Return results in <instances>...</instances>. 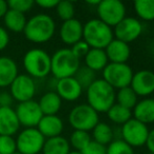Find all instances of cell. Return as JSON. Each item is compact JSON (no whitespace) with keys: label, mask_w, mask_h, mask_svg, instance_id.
<instances>
[{"label":"cell","mask_w":154,"mask_h":154,"mask_svg":"<svg viewBox=\"0 0 154 154\" xmlns=\"http://www.w3.org/2000/svg\"><path fill=\"white\" fill-rule=\"evenodd\" d=\"M116 91L103 78H97L86 89L87 105L97 113H107L116 103Z\"/></svg>","instance_id":"obj_1"},{"label":"cell","mask_w":154,"mask_h":154,"mask_svg":"<svg viewBox=\"0 0 154 154\" xmlns=\"http://www.w3.org/2000/svg\"><path fill=\"white\" fill-rule=\"evenodd\" d=\"M56 32L55 20L47 14H37L26 21L23 30L25 38L34 43H45L49 41Z\"/></svg>","instance_id":"obj_2"},{"label":"cell","mask_w":154,"mask_h":154,"mask_svg":"<svg viewBox=\"0 0 154 154\" xmlns=\"http://www.w3.org/2000/svg\"><path fill=\"white\" fill-rule=\"evenodd\" d=\"M113 38V29L99 18L90 19L83 25V40L90 49L105 50Z\"/></svg>","instance_id":"obj_3"},{"label":"cell","mask_w":154,"mask_h":154,"mask_svg":"<svg viewBox=\"0 0 154 154\" xmlns=\"http://www.w3.org/2000/svg\"><path fill=\"white\" fill-rule=\"evenodd\" d=\"M51 73L58 80L73 77L81 66L80 59L73 55L68 48L57 50L51 57Z\"/></svg>","instance_id":"obj_4"},{"label":"cell","mask_w":154,"mask_h":154,"mask_svg":"<svg viewBox=\"0 0 154 154\" xmlns=\"http://www.w3.org/2000/svg\"><path fill=\"white\" fill-rule=\"evenodd\" d=\"M51 55L42 49H31L23 56V67L32 79H41L51 74Z\"/></svg>","instance_id":"obj_5"},{"label":"cell","mask_w":154,"mask_h":154,"mask_svg":"<svg viewBox=\"0 0 154 154\" xmlns=\"http://www.w3.org/2000/svg\"><path fill=\"white\" fill-rule=\"evenodd\" d=\"M68 121L73 130L89 132L100 123V116L89 105L80 103L70 110Z\"/></svg>","instance_id":"obj_6"},{"label":"cell","mask_w":154,"mask_h":154,"mask_svg":"<svg viewBox=\"0 0 154 154\" xmlns=\"http://www.w3.org/2000/svg\"><path fill=\"white\" fill-rule=\"evenodd\" d=\"M103 79L114 90L129 87L133 77V70L127 64H113L109 62L103 71Z\"/></svg>","instance_id":"obj_7"},{"label":"cell","mask_w":154,"mask_h":154,"mask_svg":"<svg viewBox=\"0 0 154 154\" xmlns=\"http://www.w3.org/2000/svg\"><path fill=\"white\" fill-rule=\"evenodd\" d=\"M149 132L148 126L132 117L121 127V139L133 149L140 148L146 146Z\"/></svg>","instance_id":"obj_8"},{"label":"cell","mask_w":154,"mask_h":154,"mask_svg":"<svg viewBox=\"0 0 154 154\" xmlns=\"http://www.w3.org/2000/svg\"><path fill=\"white\" fill-rule=\"evenodd\" d=\"M45 138L37 128H24L16 138L17 152L20 154H39L42 152Z\"/></svg>","instance_id":"obj_9"},{"label":"cell","mask_w":154,"mask_h":154,"mask_svg":"<svg viewBox=\"0 0 154 154\" xmlns=\"http://www.w3.org/2000/svg\"><path fill=\"white\" fill-rule=\"evenodd\" d=\"M99 19L114 28L126 17V5L120 0H102L97 5Z\"/></svg>","instance_id":"obj_10"},{"label":"cell","mask_w":154,"mask_h":154,"mask_svg":"<svg viewBox=\"0 0 154 154\" xmlns=\"http://www.w3.org/2000/svg\"><path fill=\"white\" fill-rule=\"evenodd\" d=\"M10 93L18 103L32 100L36 94V82L27 74H20L10 86Z\"/></svg>","instance_id":"obj_11"},{"label":"cell","mask_w":154,"mask_h":154,"mask_svg":"<svg viewBox=\"0 0 154 154\" xmlns=\"http://www.w3.org/2000/svg\"><path fill=\"white\" fill-rule=\"evenodd\" d=\"M143 33V23L135 17H127L113 28L114 38L128 43L136 40Z\"/></svg>","instance_id":"obj_12"},{"label":"cell","mask_w":154,"mask_h":154,"mask_svg":"<svg viewBox=\"0 0 154 154\" xmlns=\"http://www.w3.org/2000/svg\"><path fill=\"white\" fill-rule=\"evenodd\" d=\"M15 112L20 126L25 128H36L40 119L43 117L38 101H35L34 99L19 103L15 109Z\"/></svg>","instance_id":"obj_13"},{"label":"cell","mask_w":154,"mask_h":154,"mask_svg":"<svg viewBox=\"0 0 154 154\" xmlns=\"http://www.w3.org/2000/svg\"><path fill=\"white\" fill-rule=\"evenodd\" d=\"M131 89L138 97H149L154 94V72L150 70H140L132 77Z\"/></svg>","instance_id":"obj_14"},{"label":"cell","mask_w":154,"mask_h":154,"mask_svg":"<svg viewBox=\"0 0 154 154\" xmlns=\"http://www.w3.org/2000/svg\"><path fill=\"white\" fill-rule=\"evenodd\" d=\"M55 92L60 96L62 100L75 101L81 97L83 89L75 77H67L57 80Z\"/></svg>","instance_id":"obj_15"},{"label":"cell","mask_w":154,"mask_h":154,"mask_svg":"<svg viewBox=\"0 0 154 154\" xmlns=\"http://www.w3.org/2000/svg\"><path fill=\"white\" fill-rule=\"evenodd\" d=\"M60 38L65 44L73 45L83 39V23L75 18L63 21L60 27Z\"/></svg>","instance_id":"obj_16"},{"label":"cell","mask_w":154,"mask_h":154,"mask_svg":"<svg viewBox=\"0 0 154 154\" xmlns=\"http://www.w3.org/2000/svg\"><path fill=\"white\" fill-rule=\"evenodd\" d=\"M108 61L113 64H127L131 55V49L128 43L113 38V40L105 48Z\"/></svg>","instance_id":"obj_17"},{"label":"cell","mask_w":154,"mask_h":154,"mask_svg":"<svg viewBox=\"0 0 154 154\" xmlns=\"http://www.w3.org/2000/svg\"><path fill=\"white\" fill-rule=\"evenodd\" d=\"M37 129L45 139L60 136L64 130L63 120L58 115H43L40 119Z\"/></svg>","instance_id":"obj_18"},{"label":"cell","mask_w":154,"mask_h":154,"mask_svg":"<svg viewBox=\"0 0 154 154\" xmlns=\"http://www.w3.org/2000/svg\"><path fill=\"white\" fill-rule=\"evenodd\" d=\"M20 129V123L13 108H0V135L13 136Z\"/></svg>","instance_id":"obj_19"},{"label":"cell","mask_w":154,"mask_h":154,"mask_svg":"<svg viewBox=\"0 0 154 154\" xmlns=\"http://www.w3.org/2000/svg\"><path fill=\"white\" fill-rule=\"evenodd\" d=\"M132 117L145 125L154 123V99L146 97L137 101L135 107L132 109Z\"/></svg>","instance_id":"obj_20"},{"label":"cell","mask_w":154,"mask_h":154,"mask_svg":"<svg viewBox=\"0 0 154 154\" xmlns=\"http://www.w3.org/2000/svg\"><path fill=\"white\" fill-rule=\"evenodd\" d=\"M18 75V66L15 60L8 56H0V88L10 87Z\"/></svg>","instance_id":"obj_21"},{"label":"cell","mask_w":154,"mask_h":154,"mask_svg":"<svg viewBox=\"0 0 154 154\" xmlns=\"http://www.w3.org/2000/svg\"><path fill=\"white\" fill-rule=\"evenodd\" d=\"M38 105L43 115H57L62 107V99L55 91H48L41 96Z\"/></svg>","instance_id":"obj_22"},{"label":"cell","mask_w":154,"mask_h":154,"mask_svg":"<svg viewBox=\"0 0 154 154\" xmlns=\"http://www.w3.org/2000/svg\"><path fill=\"white\" fill-rule=\"evenodd\" d=\"M84 61H85L84 66L95 73L103 71L105 67L109 64L105 50L102 49H90L84 57Z\"/></svg>","instance_id":"obj_23"},{"label":"cell","mask_w":154,"mask_h":154,"mask_svg":"<svg viewBox=\"0 0 154 154\" xmlns=\"http://www.w3.org/2000/svg\"><path fill=\"white\" fill-rule=\"evenodd\" d=\"M43 154H68L70 152V145L68 139L62 135L45 139L42 149Z\"/></svg>","instance_id":"obj_24"},{"label":"cell","mask_w":154,"mask_h":154,"mask_svg":"<svg viewBox=\"0 0 154 154\" xmlns=\"http://www.w3.org/2000/svg\"><path fill=\"white\" fill-rule=\"evenodd\" d=\"M3 21L4 25L8 31L14 32V33H20V32H23L27 20L24 14L8 8V11L3 17Z\"/></svg>","instance_id":"obj_25"},{"label":"cell","mask_w":154,"mask_h":154,"mask_svg":"<svg viewBox=\"0 0 154 154\" xmlns=\"http://www.w3.org/2000/svg\"><path fill=\"white\" fill-rule=\"evenodd\" d=\"M92 140L107 147L113 139H116L114 130L110 125L100 121L92 129Z\"/></svg>","instance_id":"obj_26"},{"label":"cell","mask_w":154,"mask_h":154,"mask_svg":"<svg viewBox=\"0 0 154 154\" xmlns=\"http://www.w3.org/2000/svg\"><path fill=\"white\" fill-rule=\"evenodd\" d=\"M106 114L110 121L119 126H123L132 118V110L122 107L119 103H114Z\"/></svg>","instance_id":"obj_27"},{"label":"cell","mask_w":154,"mask_h":154,"mask_svg":"<svg viewBox=\"0 0 154 154\" xmlns=\"http://www.w3.org/2000/svg\"><path fill=\"white\" fill-rule=\"evenodd\" d=\"M138 101V96L134 93L131 87L120 89L116 93V103H119L122 107L132 110Z\"/></svg>","instance_id":"obj_28"},{"label":"cell","mask_w":154,"mask_h":154,"mask_svg":"<svg viewBox=\"0 0 154 154\" xmlns=\"http://www.w3.org/2000/svg\"><path fill=\"white\" fill-rule=\"evenodd\" d=\"M133 8L140 19L144 21L154 20V0H136Z\"/></svg>","instance_id":"obj_29"},{"label":"cell","mask_w":154,"mask_h":154,"mask_svg":"<svg viewBox=\"0 0 154 154\" xmlns=\"http://www.w3.org/2000/svg\"><path fill=\"white\" fill-rule=\"evenodd\" d=\"M69 145L75 149V151L81 152L90 142H91V136L89 132L80 131V130H73L69 137Z\"/></svg>","instance_id":"obj_30"},{"label":"cell","mask_w":154,"mask_h":154,"mask_svg":"<svg viewBox=\"0 0 154 154\" xmlns=\"http://www.w3.org/2000/svg\"><path fill=\"white\" fill-rule=\"evenodd\" d=\"M75 79L79 82L83 90H86L94 80H97V73L90 70L86 66H80L75 74Z\"/></svg>","instance_id":"obj_31"},{"label":"cell","mask_w":154,"mask_h":154,"mask_svg":"<svg viewBox=\"0 0 154 154\" xmlns=\"http://www.w3.org/2000/svg\"><path fill=\"white\" fill-rule=\"evenodd\" d=\"M55 8H56V12H57L58 17L63 21H67L75 18V4L71 1H68V0L59 1Z\"/></svg>","instance_id":"obj_32"},{"label":"cell","mask_w":154,"mask_h":154,"mask_svg":"<svg viewBox=\"0 0 154 154\" xmlns=\"http://www.w3.org/2000/svg\"><path fill=\"white\" fill-rule=\"evenodd\" d=\"M106 154H134V149L121 138H116L106 147Z\"/></svg>","instance_id":"obj_33"},{"label":"cell","mask_w":154,"mask_h":154,"mask_svg":"<svg viewBox=\"0 0 154 154\" xmlns=\"http://www.w3.org/2000/svg\"><path fill=\"white\" fill-rule=\"evenodd\" d=\"M16 152V139L13 136L0 135V154H14Z\"/></svg>","instance_id":"obj_34"},{"label":"cell","mask_w":154,"mask_h":154,"mask_svg":"<svg viewBox=\"0 0 154 154\" xmlns=\"http://www.w3.org/2000/svg\"><path fill=\"white\" fill-rule=\"evenodd\" d=\"M34 4L35 2L32 0H10V1H8V5L10 10L17 11V12L22 13V14L31 11Z\"/></svg>","instance_id":"obj_35"},{"label":"cell","mask_w":154,"mask_h":154,"mask_svg":"<svg viewBox=\"0 0 154 154\" xmlns=\"http://www.w3.org/2000/svg\"><path fill=\"white\" fill-rule=\"evenodd\" d=\"M70 50H71V52H72V54L78 59H81V58L85 57L86 54H87L88 51L90 50V48H89V45L82 39V40L78 41V42L75 43L73 45H71Z\"/></svg>","instance_id":"obj_36"},{"label":"cell","mask_w":154,"mask_h":154,"mask_svg":"<svg viewBox=\"0 0 154 154\" xmlns=\"http://www.w3.org/2000/svg\"><path fill=\"white\" fill-rule=\"evenodd\" d=\"M82 154H106V147L91 139V142L81 151Z\"/></svg>","instance_id":"obj_37"},{"label":"cell","mask_w":154,"mask_h":154,"mask_svg":"<svg viewBox=\"0 0 154 154\" xmlns=\"http://www.w3.org/2000/svg\"><path fill=\"white\" fill-rule=\"evenodd\" d=\"M14 103V98L10 92H1L0 93V108H12Z\"/></svg>","instance_id":"obj_38"},{"label":"cell","mask_w":154,"mask_h":154,"mask_svg":"<svg viewBox=\"0 0 154 154\" xmlns=\"http://www.w3.org/2000/svg\"><path fill=\"white\" fill-rule=\"evenodd\" d=\"M10 43V35L6 29L0 27V51L4 50Z\"/></svg>","instance_id":"obj_39"},{"label":"cell","mask_w":154,"mask_h":154,"mask_svg":"<svg viewBox=\"0 0 154 154\" xmlns=\"http://www.w3.org/2000/svg\"><path fill=\"white\" fill-rule=\"evenodd\" d=\"M58 0H37L36 4L42 8H55L58 4Z\"/></svg>","instance_id":"obj_40"},{"label":"cell","mask_w":154,"mask_h":154,"mask_svg":"<svg viewBox=\"0 0 154 154\" xmlns=\"http://www.w3.org/2000/svg\"><path fill=\"white\" fill-rule=\"evenodd\" d=\"M146 146H147V148H148L149 152L154 153V128L152 130H150V132H149Z\"/></svg>","instance_id":"obj_41"},{"label":"cell","mask_w":154,"mask_h":154,"mask_svg":"<svg viewBox=\"0 0 154 154\" xmlns=\"http://www.w3.org/2000/svg\"><path fill=\"white\" fill-rule=\"evenodd\" d=\"M8 11V2L4 0H0V18H3L4 15L6 14V12Z\"/></svg>","instance_id":"obj_42"},{"label":"cell","mask_w":154,"mask_h":154,"mask_svg":"<svg viewBox=\"0 0 154 154\" xmlns=\"http://www.w3.org/2000/svg\"><path fill=\"white\" fill-rule=\"evenodd\" d=\"M87 3L88 4H91V5H97V4L100 3V0H88L87 1Z\"/></svg>","instance_id":"obj_43"},{"label":"cell","mask_w":154,"mask_h":154,"mask_svg":"<svg viewBox=\"0 0 154 154\" xmlns=\"http://www.w3.org/2000/svg\"><path fill=\"white\" fill-rule=\"evenodd\" d=\"M68 154H82L81 152H78V151H70Z\"/></svg>","instance_id":"obj_44"},{"label":"cell","mask_w":154,"mask_h":154,"mask_svg":"<svg viewBox=\"0 0 154 154\" xmlns=\"http://www.w3.org/2000/svg\"><path fill=\"white\" fill-rule=\"evenodd\" d=\"M147 154H154V153H151V152H148V153H147Z\"/></svg>","instance_id":"obj_45"},{"label":"cell","mask_w":154,"mask_h":154,"mask_svg":"<svg viewBox=\"0 0 154 154\" xmlns=\"http://www.w3.org/2000/svg\"><path fill=\"white\" fill-rule=\"evenodd\" d=\"M14 154H20V153H18V152H16V153H14Z\"/></svg>","instance_id":"obj_46"},{"label":"cell","mask_w":154,"mask_h":154,"mask_svg":"<svg viewBox=\"0 0 154 154\" xmlns=\"http://www.w3.org/2000/svg\"><path fill=\"white\" fill-rule=\"evenodd\" d=\"M152 98H153V99H154V94H153V97H152Z\"/></svg>","instance_id":"obj_47"}]
</instances>
